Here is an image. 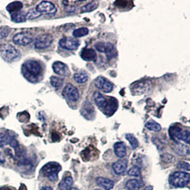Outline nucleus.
I'll return each mask as SVG.
<instances>
[{
    "instance_id": "nucleus-4",
    "label": "nucleus",
    "mask_w": 190,
    "mask_h": 190,
    "mask_svg": "<svg viewBox=\"0 0 190 190\" xmlns=\"http://www.w3.org/2000/svg\"><path fill=\"white\" fill-rule=\"evenodd\" d=\"M61 167L59 163L55 162H51L45 164L41 169V173L51 182H56L58 180V174Z\"/></svg>"
},
{
    "instance_id": "nucleus-16",
    "label": "nucleus",
    "mask_w": 190,
    "mask_h": 190,
    "mask_svg": "<svg viewBox=\"0 0 190 190\" xmlns=\"http://www.w3.org/2000/svg\"><path fill=\"white\" fill-rule=\"evenodd\" d=\"M81 57L86 61H96L97 54L93 49L83 48L81 51Z\"/></svg>"
},
{
    "instance_id": "nucleus-20",
    "label": "nucleus",
    "mask_w": 190,
    "mask_h": 190,
    "mask_svg": "<svg viewBox=\"0 0 190 190\" xmlns=\"http://www.w3.org/2000/svg\"><path fill=\"white\" fill-rule=\"evenodd\" d=\"M73 184V178L71 177H66L60 182L59 184V188L61 190H71Z\"/></svg>"
},
{
    "instance_id": "nucleus-25",
    "label": "nucleus",
    "mask_w": 190,
    "mask_h": 190,
    "mask_svg": "<svg viewBox=\"0 0 190 190\" xmlns=\"http://www.w3.org/2000/svg\"><path fill=\"white\" fill-rule=\"evenodd\" d=\"M126 187L127 190H139L141 187L140 182L136 179H129L126 182Z\"/></svg>"
},
{
    "instance_id": "nucleus-1",
    "label": "nucleus",
    "mask_w": 190,
    "mask_h": 190,
    "mask_svg": "<svg viewBox=\"0 0 190 190\" xmlns=\"http://www.w3.org/2000/svg\"><path fill=\"white\" fill-rule=\"evenodd\" d=\"M21 71L25 78L31 83H36L41 75L42 68L38 61L29 60L22 65Z\"/></svg>"
},
{
    "instance_id": "nucleus-35",
    "label": "nucleus",
    "mask_w": 190,
    "mask_h": 190,
    "mask_svg": "<svg viewBox=\"0 0 190 190\" xmlns=\"http://www.w3.org/2000/svg\"><path fill=\"white\" fill-rule=\"evenodd\" d=\"M141 173V169L138 166H133L127 172L128 175L132 177H139Z\"/></svg>"
},
{
    "instance_id": "nucleus-12",
    "label": "nucleus",
    "mask_w": 190,
    "mask_h": 190,
    "mask_svg": "<svg viewBox=\"0 0 190 190\" xmlns=\"http://www.w3.org/2000/svg\"><path fill=\"white\" fill-rule=\"evenodd\" d=\"M14 44L18 46H27L33 41V37L28 33H19L15 34L12 39Z\"/></svg>"
},
{
    "instance_id": "nucleus-9",
    "label": "nucleus",
    "mask_w": 190,
    "mask_h": 190,
    "mask_svg": "<svg viewBox=\"0 0 190 190\" xmlns=\"http://www.w3.org/2000/svg\"><path fill=\"white\" fill-rule=\"evenodd\" d=\"M62 96L71 102H76L79 99L78 89L71 83L67 84L62 91Z\"/></svg>"
},
{
    "instance_id": "nucleus-39",
    "label": "nucleus",
    "mask_w": 190,
    "mask_h": 190,
    "mask_svg": "<svg viewBox=\"0 0 190 190\" xmlns=\"http://www.w3.org/2000/svg\"><path fill=\"white\" fill-rule=\"evenodd\" d=\"M105 46H106V43H104V42H97V43L95 45V47H96L97 51L101 52V53H103L104 52Z\"/></svg>"
},
{
    "instance_id": "nucleus-15",
    "label": "nucleus",
    "mask_w": 190,
    "mask_h": 190,
    "mask_svg": "<svg viewBox=\"0 0 190 190\" xmlns=\"http://www.w3.org/2000/svg\"><path fill=\"white\" fill-rule=\"evenodd\" d=\"M52 69L55 74H58L60 76H66L68 74V67L65 64L61 61H56L52 65Z\"/></svg>"
},
{
    "instance_id": "nucleus-30",
    "label": "nucleus",
    "mask_w": 190,
    "mask_h": 190,
    "mask_svg": "<svg viewBox=\"0 0 190 190\" xmlns=\"http://www.w3.org/2000/svg\"><path fill=\"white\" fill-rule=\"evenodd\" d=\"M14 137H12L8 132H4L0 134V146H4L5 145H9L12 140Z\"/></svg>"
},
{
    "instance_id": "nucleus-17",
    "label": "nucleus",
    "mask_w": 190,
    "mask_h": 190,
    "mask_svg": "<svg viewBox=\"0 0 190 190\" xmlns=\"http://www.w3.org/2000/svg\"><path fill=\"white\" fill-rule=\"evenodd\" d=\"M182 131L178 126H172L169 129V135L172 140H173L176 144L179 143V141L181 140Z\"/></svg>"
},
{
    "instance_id": "nucleus-27",
    "label": "nucleus",
    "mask_w": 190,
    "mask_h": 190,
    "mask_svg": "<svg viewBox=\"0 0 190 190\" xmlns=\"http://www.w3.org/2000/svg\"><path fill=\"white\" fill-rule=\"evenodd\" d=\"M93 100L96 106L99 108H101L105 101H106V96H104L99 91H96L93 94Z\"/></svg>"
},
{
    "instance_id": "nucleus-38",
    "label": "nucleus",
    "mask_w": 190,
    "mask_h": 190,
    "mask_svg": "<svg viewBox=\"0 0 190 190\" xmlns=\"http://www.w3.org/2000/svg\"><path fill=\"white\" fill-rule=\"evenodd\" d=\"M177 167L179 169H184V170L186 171H189V164L185 162H179L178 164H177Z\"/></svg>"
},
{
    "instance_id": "nucleus-14",
    "label": "nucleus",
    "mask_w": 190,
    "mask_h": 190,
    "mask_svg": "<svg viewBox=\"0 0 190 190\" xmlns=\"http://www.w3.org/2000/svg\"><path fill=\"white\" fill-rule=\"evenodd\" d=\"M127 167V161L126 159H120L112 164V169L117 175H124Z\"/></svg>"
},
{
    "instance_id": "nucleus-26",
    "label": "nucleus",
    "mask_w": 190,
    "mask_h": 190,
    "mask_svg": "<svg viewBox=\"0 0 190 190\" xmlns=\"http://www.w3.org/2000/svg\"><path fill=\"white\" fill-rule=\"evenodd\" d=\"M174 151L177 154H178L180 156H187L189 154V147L182 144H177Z\"/></svg>"
},
{
    "instance_id": "nucleus-42",
    "label": "nucleus",
    "mask_w": 190,
    "mask_h": 190,
    "mask_svg": "<svg viewBox=\"0 0 190 190\" xmlns=\"http://www.w3.org/2000/svg\"><path fill=\"white\" fill-rule=\"evenodd\" d=\"M152 189H153V187H152V186H147L143 190H152Z\"/></svg>"
},
{
    "instance_id": "nucleus-8",
    "label": "nucleus",
    "mask_w": 190,
    "mask_h": 190,
    "mask_svg": "<svg viewBox=\"0 0 190 190\" xmlns=\"http://www.w3.org/2000/svg\"><path fill=\"white\" fill-rule=\"evenodd\" d=\"M53 42V37L49 34H44L38 36L34 41V47L36 49H44Z\"/></svg>"
},
{
    "instance_id": "nucleus-41",
    "label": "nucleus",
    "mask_w": 190,
    "mask_h": 190,
    "mask_svg": "<svg viewBox=\"0 0 190 190\" xmlns=\"http://www.w3.org/2000/svg\"><path fill=\"white\" fill-rule=\"evenodd\" d=\"M41 190H53V188L51 187H42Z\"/></svg>"
},
{
    "instance_id": "nucleus-18",
    "label": "nucleus",
    "mask_w": 190,
    "mask_h": 190,
    "mask_svg": "<svg viewBox=\"0 0 190 190\" xmlns=\"http://www.w3.org/2000/svg\"><path fill=\"white\" fill-rule=\"evenodd\" d=\"M97 184L105 190H111L114 187V182L111 179L105 178V177H97L96 179Z\"/></svg>"
},
{
    "instance_id": "nucleus-34",
    "label": "nucleus",
    "mask_w": 190,
    "mask_h": 190,
    "mask_svg": "<svg viewBox=\"0 0 190 190\" xmlns=\"http://www.w3.org/2000/svg\"><path fill=\"white\" fill-rule=\"evenodd\" d=\"M41 15V14H40L39 12H37L36 9H33L29 10V11L26 14V20L27 19L32 20V19L39 18Z\"/></svg>"
},
{
    "instance_id": "nucleus-23",
    "label": "nucleus",
    "mask_w": 190,
    "mask_h": 190,
    "mask_svg": "<svg viewBox=\"0 0 190 190\" xmlns=\"http://www.w3.org/2000/svg\"><path fill=\"white\" fill-rule=\"evenodd\" d=\"M74 79L78 83H85L88 81V76L85 71H80L74 74Z\"/></svg>"
},
{
    "instance_id": "nucleus-13",
    "label": "nucleus",
    "mask_w": 190,
    "mask_h": 190,
    "mask_svg": "<svg viewBox=\"0 0 190 190\" xmlns=\"http://www.w3.org/2000/svg\"><path fill=\"white\" fill-rule=\"evenodd\" d=\"M81 114L85 118L91 120L93 118L95 114V109L91 102L85 101L81 106Z\"/></svg>"
},
{
    "instance_id": "nucleus-10",
    "label": "nucleus",
    "mask_w": 190,
    "mask_h": 190,
    "mask_svg": "<svg viewBox=\"0 0 190 190\" xmlns=\"http://www.w3.org/2000/svg\"><path fill=\"white\" fill-rule=\"evenodd\" d=\"M59 45L63 49L74 51V50H76L80 46V41L76 39L71 38V37H64L60 40Z\"/></svg>"
},
{
    "instance_id": "nucleus-37",
    "label": "nucleus",
    "mask_w": 190,
    "mask_h": 190,
    "mask_svg": "<svg viewBox=\"0 0 190 190\" xmlns=\"http://www.w3.org/2000/svg\"><path fill=\"white\" fill-rule=\"evenodd\" d=\"M189 137H190V134H189V131H187H187H182L181 140L186 142L187 144H189Z\"/></svg>"
},
{
    "instance_id": "nucleus-24",
    "label": "nucleus",
    "mask_w": 190,
    "mask_h": 190,
    "mask_svg": "<svg viewBox=\"0 0 190 190\" xmlns=\"http://www.w3.org/2000/svg\"><path fill=\"white\" fill-rule=\"evenodd\" d=\"M12 21L16 23H23L26 21V14L22 12H15V13L12 14L11 15Z\"/></svg>"
},
{
    "instance_id": "nucleus-22",
    "label": "nucleus",
    "mask_w": 190,
    "mask_h": 190,
    "mask_svg": "<svg viewBox=\"0 0 190 190\" xmlns=\"http://www.w3.org/2000/svg\"><path fill=\"white\" fill-rule=\"evenodd\" d=\"M22 8H23V4L21 2H13L7 5L6 9L9 13L13 14L15 12H20Z\"/></svg>"
},
{
    "instance_id": "nucleus-2",
    "label": "nucleus",
    "mask_w": 190,
    "mask_h": 190,
    "mask_svg": "<svg viewBox=\"0 0 190 190\" xmlns=\"http://www.w3.org/2000/svg\"><path fill=\"white\" fill-rule=\"evenodd\" d=\"M0 56L8 63L17 61L21 58L20 52L9 44H2L0 46Z\"/></svg>"
},
{
    "instance_id": "nucleus-36",
    "label": "nucleus",
    "mask_w": 190,
    "mask_h": 190,
    "mask_svg": "<svg viewBox=\"0 0 190 190\" xmlns=\"http://www.w3.org/2000/svg\"><path fill=\"white\" fill-rule=\"evenodd\" d=\"M9 32H10V29L9 27L7 26L0 27V39H4L8 36Z\"/></svg>"
},
{
    "instance_id": "nucleus-40",
    "label": "nucleus",
    "mask_w": 190,
    "mask_h": 190,
    "mask_svg": "<svg viewBox=\"0 0 190 190\" xmlns=\"http://www.w3.org/2000/svg\"><path fill=\"white\" fill-rule=\"evenodd\" d=\"M4 161H5L4 157L3 155H2L1 152H0V163H4Z\"/></svg>"
},
{
    "instance_id": "nucleus-31",
    "label": "nucleus",
    "mask_w": 190,
    "mask_h": 190,
    "mask_svg": "<svg viewBox=\"0 0 190 190\" xmlns=\"http://www.w3.org/2000/svg\"><path fill=\"white\" fill-rule=\"evenodd\" d=\"M126 138L127 141L129 142L131 147L132 150H135L139 145V142L137 139L132 134H127L126 135Z\"/></svg>"
},
{
    "instance_id": "nucleus-3",
    "label": "nucleus",
    "mask_w": 190,
    "mask_h": 190,
    "mask_svg": "<svg viewBox=\"0 0 190 190\" xmlns=\"http://www.w3.org/2000/svg\"><path fill=\"white\" fill-rule=\"evenodd\" d=\"M189 182V174L187 172L178 171L172 173L169 177V183L176 188H182Z\"/></svg>"
},
{
    "instance_id": "nucleus-29",
    "label": "nucleus",
    "mask_w": 190,
    "mask_h": 190,
    "mask_svg": "<svg viewBox=\"0 0 190 190\" xmlns=\"http://www.w3.org/2000/svg\"><path fill=\"white\" fill-rule=\"evenodd\" d=\"M50 82H51V86L54 87L55 89L58 90L63 86L64 79L57 76H52L50 78Z\"/></svg>"
},
{
    "instance_id": "nucleus-5",
    "label": "nucleus",
    "mask_w": 190,
    "mask_h": 190,
    "mask_svg": "<svg viewBox=\"0 0 190 190\" xmlns=\"http://www.w3.org/2000/svg\"><path fill=\"white\" fill-rule=\"evenodd\" d=\"M152 86V82L150 80H144V81H137L131 86L132 94L134 96H138L145 93L149 91Z\"/></svg>"
},
{
    "instance_id": "nucleus-7",
    "label": "nucleus",
    "mask_w": 190,
    "mask_h": 190,
    "mask_svg": "<svg viewBox=\"0 0 190 190\" xmlns=\"http://www.w3.org/2000/svg\"><path fill=\"white\" fill-rule=\"evenodd\" d=\"M36 9L41 14L49 15V16H54L57 12L56 6L52 2L46 1L40 2L36 6Z\"/></svg>"
},
{
    "instance_id": "nucleus-19",
    "label": "nucleus",
    "mask_w": 190,
    "mask_h": 190,
    "mask_svg": "<svg viewBox=\"0 0 190 190\" xmlns=\"http://www.w3.org/2000/svg\"><path fill=\"white\" fill-rule=\"evenodd\" d=\"M115 154L119 158H123L126 157L127 153L126 146L122 142H117L114 144Z\"/></svg>"
},
{
    "instance_id": "nucleus-44",
    "label": "nucleus",
    "mask_w": 190,
    "mask_h": 190,
    "mask_svg": "<svg viewBox=\"0 0 190 190\" xmlns=\"http://www.w3.org/2000/svg\"><path fill=\"white\" fill-rule=\"evenodd\" d=\"M95 190H101V189H95Z\"/></svg>"
},
{
    "instance_id": "nucleus-21",
    "label": "nucleus",
    "mask_w": 190,
    "mask_h": 190,
    "mask_svg": "<svg viewBox=\"0 0 190 190\" xmlns=\"http://www.w3.org/2000/svg\"><path fill=\"white\" fill-rule=\"evenodd\" d=\"M103 53L106 54L107 59L111 60L116 56L117 50L112 44L106 43V46H105Z\"/></svg>"
},
{
    "instance_id": "nucleus-32",
    "label": "nucleus",
    "mask_w": 190,
    "mask_h": 190,
    "mask_svg": "<svg viewBox=\"0 0 190 190\" xmlns=\"http://www.w3.org/2000/svg\"><path fill=\"white\" fill-rule=\"evenodd\" d=\"M97 8V4L96 2H89V3L86 4L81 7V13H85V12H91L93 10L96 9Z\"/></svg>"
},
{
    "instance_id": "nucleus-43",
    "label": "nucleus",
    "mask_w": 190,
    "mask_h": 190,
    "mask_svg": "<svg viewBox=\"0 0 190 190\" xmlns=\"http://www.w3.org/2000/svg\"><path fill=\"white\" fill-rule=\"evenodd\" d=\"M71 190H79V189H76V188H73V189H71Z\"/></svg>"
},
{
    "instance_id": "nucleus-6",
    "label": "nucleus",
    "mask_w": 190,
    "mask_h": 190,
    "mask_svg": "<svg viewBox=\"0 0 190 190\" xmlns=\"http://www.w3.org/2000/svg\"><path fill=\"white\" fill-rule=\"evenodd\" d=\"M117 106H118L117 101L115 97L106 96V101H105L101 109L105 115L107 116H111L117 111Z\"/></svg>"
},
{
    "instance_id": "nucleus-28",
    "label": "nucleus",
    "mask_w": 190,
    "mask_h": 190,
    "mask_svg": "<svg viewBox=\"0 0 190 190\" xmlns=\"http://www.w3.org/2000/svg\"><path fill=\"white\" fill-rule=\"evenodd\" d=\"M145 127L149 130V131H152L154 132H159L162 130V127L158 122H155L153 120H150L145 124Z\"/></svg>"
},
{
    "instance_id": "nucleus-33",
    "label": "nucleus",
    "mask_w": 190,
    "mask_h": 190,
    "mask_svg": "<svg viewBox=\"0 0 190 190\" xmlns=\"http://www.w3.org/2000/svg\"><path fill=\"white\" fill-rule=\"evenodd\" d=\"M88 29L86 27H81V28H78L75 29L73 31V36L75 38H80V37L86 36L88 34Z\"/></svg>"
},
{
    "instance_id": "nucleus-11",
    "label": "nucleus",
    "mask_w": 190,
    "mask_h": 190,
    "mask_svg": "<svg viewBox=\"0 0 190 190\" xmlns=\"http://www.w3.org/2000/svg\"><path fill=\"white\" fill-rule=\"evenodd\" d=\"M95 86L97 88L105 93H111L113 90V84L111 81H109L107 78L102 76H98L95 80Z\"/></svg>"
}]
</instances>
